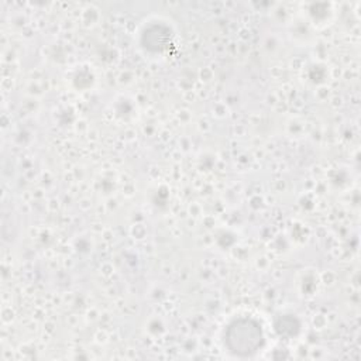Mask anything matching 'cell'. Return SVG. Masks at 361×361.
I'll list each match as a JSON object with an SVG mask.
<instances>
[{"mask_svg": "<svg viewBox=\"0 0 361 361\" xmlns=\"http://www.w3.org/2000/svg\"><path fill=\"white\" fill-rule=\"evenodd\" d=\"M264 344L261 326L252 320H238L227 331V345L230 351L240 357L255 354Z\"/></svg>", "mask_w": 361, "mask_h": 361, "instance_id": "1", "label": "cell"}]
</instances>
